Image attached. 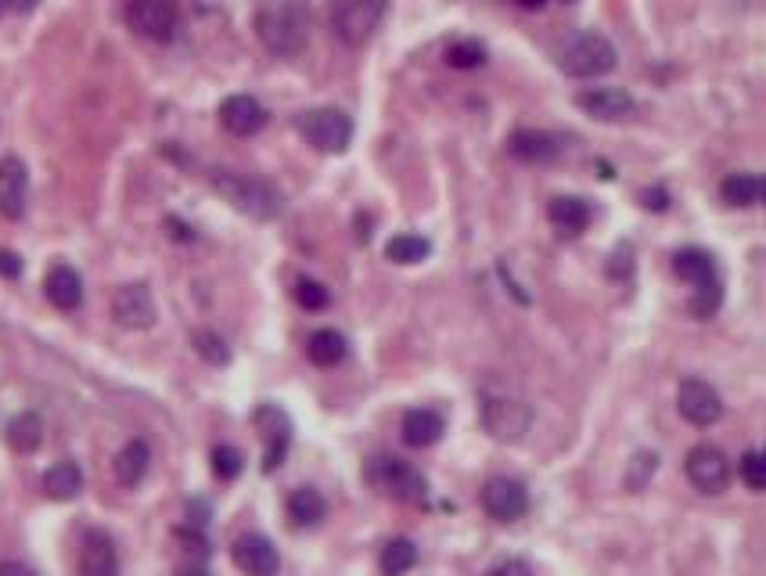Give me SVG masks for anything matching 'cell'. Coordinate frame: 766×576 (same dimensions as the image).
Listing matches in <instances>:
<instances>
[{
  "label": "cell",
  "mask_w": 766,
  "mask_h": 576,
  "mask_svg": "<svg viewBox=\"0 0 766 576\" xmlns=\"http://www.w3.org/2000/svg\"><path fill=\"white\" fill-rule=\"evenodd\" d=\"M349 354V342L342 331L335 328H317L310 339H306V357H310L317 368H339Z\"/></svg>",
  "instance_id": "obj_25"
},
{
  "label": "cell",
  "mask_w": 766,
  "mask_h": 576,
  "mask_svg": "<svg viewBox=\"0 0 766 576\" xmlns=\"http://www.w3.org/2000/svg\"><path fill=\"white\" fill-rule=\"evenodd\" d=\"M231 558L245 576H278L281 569V555L263 534H241L231 544Z\"/></svg>",
  "instance_id": "obj_13"
},
{
  "label": "cell",
  "mask_w": 766,
  "mask_h": 576,
  "mask_svg": "<svg viewBox=\"0 0 766 576\" xmlns=\"http://www.w3.org/2000/svg\"><path fill=\"white\" fill-rule=\"evenodd\" d=\"M0 576H40V573L22 563H0Z\"/></svg>",
  "instance_id": "obj_42"
},
{
  "label": "cell",
  "mask_w": 766,
  "mask_h": 576,
  "mask_svg": "<svg viewBox=\"0 0 766 576\" xmlns=\"http://www.w3.org/2000/svg\"><path fill=\"white\" fill-rule=\"evenodd\" d=\"M26 191H29V173L22 159H0V213L8 220H19L26 213Z\"/></svg>",
  "instance_id": "obj_18"
},
{
  "label": "cell",
  "mask_w": 766,
  "mask_h": 576,
  "mask_svg": "<svg viewBox=\"0 0 766 576\" xmlns=\"http://www.w3.org/2000/svg\"><path fill=\"white\" fill-rule=\"evenodd\" d=\"M655 468H658V458L655 454H637L634 465H630V476H626V487L630 490H640L645 483L655 476Z\"/></svg>",
  "instance_id": "obj_38"
},
{
  "label": "cell",
  "mask_w": 766,
  "mask_h": 576,
  "mask_svg": "<svg viewBox=\"0 0 766 576\" xmlns=\"http://www.w3.org/2000/svg\"><path fill=\"white\" fill-rule=\"evenodd\" d=\"M80 490H83V473L76 461H58L43 473V494L51 501H72V497H80Z\"/></svg>",
  "instance_id": "obj_26"
},
{
  "label": "cell",
  "mask_w": 766,
  "mask_h": 576,
  "mask_svg": "<svg viewBox=\"0 0 766 576\" xmlns=\"http://www.w3.org/2000/svg\"><path fill=\"white\" fill-rule=\"evenodd\" d=\"M486 576H533V566L523 563V558H504V563H497Z\"/></svg>",
  "instance_id": "obj_39"
},
{
  "label": "cell",
  "mask_w": 766,
  "mask_h": 576,
  "mask_svg": "<svg viewBox=\"0 0 766 576\" xmlns=\"http://www.w3.org/2000/svg\"><path fill=\"white\" fill-rule=\"evenodd\" d=\"M719 299H724V292H719V281H709V285H698V296L692 299V314L695 317H713L719 310Z\"/></svg>",
  "instance_id": "obj_37"
},
{
  "label": "cell",
  "mask_w": 766,
  "mask_h": 576,
  "mask_svg": "<svg viewBox=\"0 0 766 576\" xmlns=\"http://www.w3.org/2000/svg\"><path fill=\"white\" fill-rule=\"evenodd\" d=\"M4 436H8V447L14 454H37L40 444H43V421L33 411H22V415H14L8 421V433Z\"/></svg>",
  "instance_id": "obj_27"
},
{
  "label": "cell",
  "mask_w": 766,
  "mask_h": 576,
  "mask_svg": "<svg viewBox=\"0 0 766 576\" xmlns=\"http://www.w3.org/2000/svg\"><path fill=\"white\" fill-rule=\"evenodd\" d=\"M19 275H22V256L11 252V249H0V278L14 281Z\"/></svg>",
  "instance_id": "obj_40"
},
{
  "label": "cell",
  "mask_w": 766,
  "mask_h": 576,
  "mask_svg": "<svg viewBox=\"0 0 766 576\" xmlns=\"http://www.w3.org/2000/svg\"><path fill=\"white\" fill-rule=\"evenodd\" d=\"M4 11H8V8H4V0H0V14H4Z\"/></svg>",
  "instance_id": "obj_47"
},
{
  "label": "cell",
  "mask_w": 766,
  "mask_h": 576,
  "mask_svg": "<svg viewBox=\"0 0 766 576\" xmlns=\"http://www.w3.org/2000/svg\"><path fill=\"white\" fill-rule=\"evenodd\" d=\"M719 195H724L727 206L753 209L763 199V177H756V173H730L724 185H719Z\"/></svg>",
  "instance_id": "obj_29"
},
{
  "label": "cell",
  "mask_w": 766,
  "mask_h": 576,
  "mask_svg": "<svg viewBox=\"0 0 766 576\" xmlns=\"http://www.w3.org/2000/svg\"><path fill=\"white\" fill-rule=\"evenodd\" d=\"M177 0H130L127 4V26L137 37L166 43L177 33Z\"/></svg>",
  "instance_id": "obj_9"
},
{
  "label": "cell",
  "mask_w": 766,
  "mask_h": 576,
  "mask_svg": "<svg viewBox=\"0 0 766 576\" xmlns=\"http://www.w3.org/2000/svg\"><path fill=\"white\" fill-rule=\"evenodd\" d=\"M640 199H645V209H666V191H645Z\"/></svg>",
  "instance_id": "obj_44"
},
{
  "label": "cell",
  "mask_w": 766,
  "mask_h": 576,
  "mask_svg": "<svg viewBox=\"0 0 766 576\" xmlns=\"http://www.w3.org/2000/svg\"><path fill=\"white\" fill-rule=\"evenodd\" d=\"M37 4H40V0H4V8L14 11V14H29Z\"/></svg>",
  "instance_id": "obj_43"
},
{
  "label": "cell",
  "mask_w": 766,
  "mask_h": 576,
  "mask_svg": "<svg viewBox=\"0 0 766 576\" xmlns=\"http://www.w3.org/2000/svg\"><path fill=\"white\" fill-rule=\"evenodd\" d=\"M177 576H209V569H206L202 563H198V558H191L188 566H180V573H177Z\"/></svg>",
  "instance_id": "obj_45"
},
{
  "label": "cell",
  "mask_w": 766,
  "mask_h": 576,
  "mask_svg": "<svg viewBox=\"0 0 766 576\" xmlns=\"http://www.w3.org/2000/svg\"><path fill=\"white\" fill-rule=\"evenodd\" d=\"M195 350H198V357H206L212 368H223V364H231V350H227V342L217 336V331H198V336H195Z\"/></svg>",
  "instance_id": "obj_35"
},
{
  "label": "cell",
  "mask_w": 766,
  "mask_h": 576,
  "mask_svg": "<svg viewBox=\"0 0 766 576\" xmlns=\"http://www.w3.org/2000/svg\"><path fill=\"white\" fill-rule=\"evenodd\" d=\"M148 465H151V447L145 444V439H130V444H122V450L112 461V473L119 479V487H141V479L148 476Z\"/></svg>",
  "instance_id": "obj_24"
},
{
  "label": "cell",
  "mask_w": 766,
  "mask_h": 576,
  "mask_svg": "<svg viewBox=\"0 0 766 576\" xmlns=\"http://www.w3.org/2000/svg\"><path fill=\"white\" fill-rule=\"evenodd\" d=\"M252 426L259 429V436H263V447H267L263 450V473H273V468L285 461L288 444H292V421H288V415L281 411V407L263 404V407H256Z\"/></svg>",
  "instance_id": "obj_12"
},
{
  "label": "cell",
  "mask_w": 766,
  "mask_h": 576,
  "mask_svg": "<svg viewBox=\"0 0 766 576\" xmlns=\"http://www.w3.org/2000/svg\"><path fill=\"white\" fill-rule=\"evenodd\" d=\"M479 501H483V512L489 515V519L508 526V523H518L529 512V490H526L523 479L494 476V479H486Z\"/></svg>",
  "instance_id": "obj_8"
},
{
  "label": "cell",
  "mask_w": 766,
  "mask_h": 576,
  "mask_svg": "<svg viewBox=\"0 0 766 576\" xmlns=\"http://www.w3.org/2000/svg\"><path fill=\"white\" fill-rule=\"evenodd\" d=\"M677 411L692 426L709 429L724 418V397H719V389L709 386L706 378H684L677 386Z\"/></svg>",
  "instance_id": "obj_10"
},
{
  "label": "cell",
  "mask_w": 766,
  "mask_h": 576,
  "mask_svg": "<svg viewBox=\"0 0 766 576\" xmlns=\"http://www.w3.org/2000/svg\"><path fill=\"white\" fill-rule=\"evenodd\" d=\"M296 302L302 310H325L328 302H331V292L320 281H314V278H302L299 285H296Z\"/></svg>",
  "instance_id": "obj_36"
},
{
  "label": "cell",
  "mask_w": 766,
  "mask_h": 576,
  "mask_svg": "<svg viewBox=\"0 0 766 576\" xmlns=\"http://www.w3.org/2000/svg\"><path fill=\"white\" fill-rule=\"evenodd\" d=\"M112 317L122 328H151L156 325V299L148 285H122L112 299Z\"/></svg>",
  "instance_id": "obj_15"
},
{
  "label": "cell",
  "mask_w": 766,
  "mask_h": 576,
  "mask_svg": "<svg viewBox=\"0 0 766 576\" xmlns=\"http://www.w3.org/2000/svg\"><path fill=\"white\" fill-rule=\"evenodd\" d=\"M212 461V476H217L220 483H235L241 473H245V454L231 444H217L209 454Z\"/></svg>",
  "instance_id": "obj_32"
},
{
  "label": "cell",
  "mask_w": 766,
  "mask_h": 576,
  "mask_svg": "<svg viewBox=\"0 0 766 576\" xmlns=\"http://www.w3.org/2000/svg\"><path fill=\"white\" fill-rule=\"evenodd\" d=\"M256 37L270 54L292 58L310 37V11L302 0H263L256 11Z\"/></svg>",
  "instance_id": "obj_1"
},
{
  "label": "cell",
  "mask_w": 766,
  "mask_h": 576,
  "mask_svg": "<svg viewBox=\"0 0 766 576\" xmlns=\"http://www.w3.org/2000/svg\"><path fill=\"white\" fill-rule=\"evenodd\" d=\"M212 188H217L223 199L231 202L238 213H245V217L273 220V217L281 213V195H278V188H270L267 180H259V177L217 170V173H212Z\"/></svg>",
  "instance_id": "obj_2"
},
{
  "label": "cell",
  "mask_w": 766,
  "mask_h": 576,
  "mask_svg": "<svg viewBox=\"0 0 766 576\" xmlns=\"http://www.w3.org/2000/svg\"><path fill=\"white\" fill-rule=\"evenodd\" d=\"M386 0H331V29L349 48H360L386 19Z\"/></svg>",
  "instance_id": "obj_5"
},
{
  "label": "cell",
  "mask_w": 766,
  "mask_h": 576,
  "mask_svg": "<svg viewBox=\"0 0 766 576\" xmlns=\"http://www.w3.org/2000/svg\"><path fill=\"white\" fill-rule=\"evenodd\" d=\"M220 123L235 138H252L267 127V109L252 95H235L220 105Z\"/></svg>",
  "instance_id": "obj_17"
},
{
  "label": "cell",
  "mask_w": 766,
  "mask_h": 576,
  "mask_svg": "<svg viewBox=\"0 0 766 576\" xmlns=\"http://www.w3.org/2000/svg\"><path fill=\"white\" fill-rule=\"evenodd\" d=\"M673 270L684 278V281H692V285H709L716 281V260H713V252L706 249H680L677 256H673Z\"/></svg>",
  "instance_id": "obj_28"
},
{
  "label": "cell",
  "mask_w": 766,
  "mask_h": 576,
  "mask_svg": "<svg viewBox=\"0 0 766 576\" xmlns=\"http://www.w3.org/2000/svg\"><path fill=\"white\" fill-rule=\"evenodd\" d=\"M738 476H742V483L753 494H763L766 490V458L759 450H745L742 454V461H738Z\"/></svg>",
  "instance_id": "obj_34"
},
{
  "label": "cell",
  "mask_w": 766,
  "mask_h": 576,
  "mask_svg": "<svg viewBox=\"0 0 766 576\" xmlns=\"http://www.w3.org/2000/svg\"><path fill=\"white\" fill-rule=\"evenodd\" d=\"M619 62L611 40L601 33H576L558 48V69L576 80H594V76L611 72Z\"/></svg>",
  "instance_id": "obj_3"
},
{
  "label": "cell",
  "mask_w": 766,
  "mask_h": 576,
  "mask_svg": "<svg viewBox=\"0 0 766 576\" xmlns=\"http://www.w3.org/2000/svg\"><path fill=\"white\" fill-rule=\"evenodd\" d=\"M547 220L555 224L558 235L576 238V235L587 231L590 206L584 199H576V195H558V199H550V206H547Z\"/></svg>",
  "instance_id": "obj_22"
},
{
  "label": "cell",
  "mask_w": 766,
  "mask_h": 576,
  "mask_svg": "<svg viewBox=\"0 0 766 576\" xmlns=\"http://www.w3.org/2000/svg\"><path fill=\"white\" fill-rule=\"evenodd\" d=\"M367 479H371L381 494H389L404 505H421L425 494H428V483L418 468L404 458H389V454L367 465Z\"/></svg>",
  "instance_id": "obj_6"
},
{
  "label": "cell",
  "mask_w": 766,
  "mask_h": 576,
  "mask_svg": "<svg viewBox=\"0 0 766 576\" xmlns=\"http://www.w3.org/2000/svg\"><path fill=\"white\" fill-rule=\"evenodd\" d=\"M447 66L461 69V72L479 69V66H486V48L479 40H454L447 48Z\"/></svg>",
  "instance_id": "obj_33"
},
{
  "label": "cell",
  "mask_w": 766,
  "mask_h": 576,
  "mask_svg": "<svg viewBox=\"0 0 766 576\" xmlns=\"http://www.w3.org/2000/svg\"><path fill=\"white\" fill-rule=\"evenodd\" d=\"M188 523L202 529V526L209 523V505H206V501H191V505H188Z\"/></svg>",
  "instance_id": "obj_41"
},
{
  "label": "cell",
  "mask_w": 766,
  "mask_h": 576,
  "mask_svg": "<svg viewBox=\"0 0 766 576\" xmlns=\"http://www.w3.org/2000/svg\"><path fill=\"white\" fill-rule=\"evenodd\" d=\"M378 566H381V573H386V576L410 573L414 566H418V544H414L410 537H392L386 548H381Z\"/></svg>",
  "instance_id": "obj_30"
},
{
  "label": "cell",
  "mask_w": 766,
  "mask_h": 576,
  "mask_svg": "<svg viewBox=\"0 0 766 576\" xmlns=\"http://www.w3.org/2000/svg\"><path fill=\"white\" fill-rule=\"evenodd\" d=\"M529 421H533V411L523 400H511V397H486L483 400V426L489 436L500 439V444H515V439H523L529 433Z\"/></svg>",
  "instance_id": "obj_11"
},
{
  "label": "cell",
  "mask_w": 766,
  "mask_h": 576,
  "mask_svg": "<svg viewBox=\"0 0 766 576\" xmlns=\"http://www.w3.org/2000/svg\"><path fill=\"white\" fill-rule=\"evenodd\" d=\"M386 256L392 264L400 267H410V264H421L432 256V241L421 238V235H396L389 246H386Z\"/></svg>",
  "instance_id": "obj_31"
},
{
  "label": "cell",
  "mask_w": 766,
  "mask_h": 576,
  "mask_svg": "<svg viewBox=\"0 0 766 576\" xmlns=\"http://www.w3.org/2000/svg\"><path fill=\"white\" fill-rule=\"evenodd\" d=\"M684 473L687 479H692V487L698 494H724L730 487V461H727V454L719 450V447H709V444H698L687 450V458H684Z\"/></svg>",
  "instance_id": "obj_7"
},
{
  "label": "cell",
  "mask_w": 766,
  "mask_h": 576,
  "mask_svg": "<svg viewBox=\"0 0 766 576\" xmlns=\"http://www.w3.org/2000/svg\"><path fill=\"white\" fill-rule=\"evenodd\" d=\"M442 433H447V421H442L439 411H432V407H414V411L404 415V426H400V436L407 447H436Z\"/></svg>",
  "instance_id": "obj_20"
},
{
  "label": "cell",
  "mask_w": 766,
  "mask_h": 576,
  "mask_svg": "<svg viewBox=\"0 0 766 576\" xmlns=\"http://www.w3.org/2000/svg\"><path fill=\"white\" fill-rule=\"evenodd\" d=\"M518 8H526V11H544L547 0H515Z\"/></svg>",
  "instance_id": "obj_46"
},
{
  "label": "cell",
  "mask_w": 766,
  "mask_h": 576,
  "mask_svg": "<svg viewBox=\"0 0 766 576\" xmlns=\"http://www.w3.org/2000/svg\"><path fill=\"white\" fill-rule=\"evenodd\" d=\"M80 576H119L116 540L105 529H87L80 540Z\"/></svg>",
  "instance_id": "obj_16"
},
{
  "label": "cell",
  "mask_w": 766,
  "mask_h": 576,
  "mask_svg": "<svg viewBox=\"0 0 766 576\" xmlns=\"http://www.w3.org/2000/svg\"><path fill=\"white\" fill-rule=\"evenodd\" d=\"M565 4H573V0H565Z\"/></svg>",
  "instance_id": "obj_48"
},
{
  "label": "cell",
  "mask_w": 766,
  "mask_h": 576,
  "mask_svg": "<svg viewBox=\"0 0 766 576\" xmlns=\"http://www.w3.org/2000/svg\"><path fill=\"white\" fill-rule=\"evenodd\" d=\"M508 151L518 162H555L561 156V141L555 133H544V130H515L508 138Z\"/></svg>",
  "instance_id": "obj_19"
},
{
  "label": "cell",
  "mask_w": 766,
  "mask_h": 576,
  "mask_svg": "<svg viewBox=\"0 0 766 576\" xmlns=\"http://www.w3.org/2000/svg\"><path fill=\"white\" fill-rule=\"evenodd\" d=\"M43 296H48L51 307L69 314V310H76L83 302V281H80V275H76L72 267L58 264V267H51L48 281H43Z\"/></svg>",
  "instance_id": "obj_23"
},
{
  "label": "cell",
  "mask_w": 766,
  "mask_h": 576,
  "mask_svg": "<svg viewBox=\"0 0 766 576\" xmlns=\"http://www.w3.org/2000/svg\"><path fill=\"white\" fill-rule=\"evenodd\" d=\"M576 105L590 119H601V123H619V119L634 116V109H637L634 95H630V90H623V87H590V90H579Z\"/></svg>",
  "instance_id": "obj_14"
},
{
  "label": "cell",
  "mask_w": 766,
  "mask_h": 576,
  "mask_svg": "<svg viewBox=\"0 0 766 576\" xmlns=\"http://www.w3.org/2000/svg\"><path fill=\"white\" fill-rule=\"evenodd\" d=\"M285 515H288V523H292L296 529H314L328 519V501H325V494L314 490V487H299L288 494V501H285Z\"/></svg>",
  "instance_id": "obj_21"
},
{
  "label": "cell",
  "mask_w": 766,
  "mask_h": 576,
  "mask_svg": "<svg viewBox=\"0 0 766 576\" xmlns=\"http://www.w3.org/2000/svg\"><path fill=\"white\" fill-rule=\"evenodd\" d=\"M296 130L325 156H342L354 141V119L342 109H306L296 116Z\"/></svg>",
  "instance_id": "obj_4"
}]
</instances>
